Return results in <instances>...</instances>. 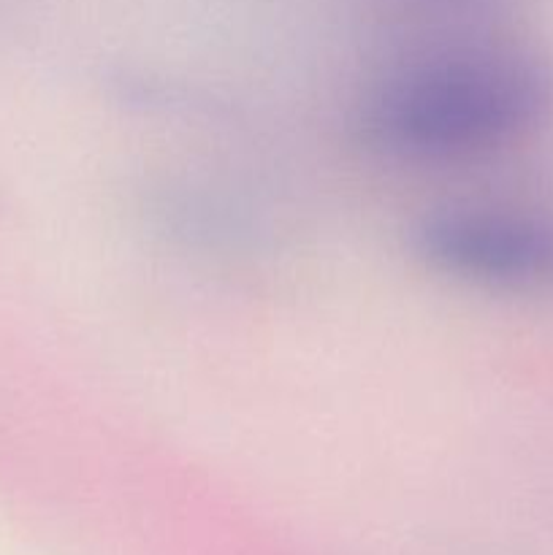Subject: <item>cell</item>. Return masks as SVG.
<instances>
[{
	"mask_svg": "<svg viewBox=\"0 0 553 555\" xmlns=\"http://www.w3.org/2000/svg\"><path fill=\"white\" fill-rule=\"evenodd\" d=\"M553 119V60L526 47H464L407 60L352 106V135L399 163H455L529 139Z\"/></svg>",
	"mask_w": 553,
	"mask_h": 555,
	"instance_id": "1",
	"label": "cell"
},
{
	"mask_svg": "<svg viewBox=\"0 0 553 555\" xmlns=\"http://www.w3.org/2000/svg\"><path fill=\"white\" fill-rule=\"evenodd\" d=\"M410 249L455 285L553 298V211L507 204H445L410 228Z\"/></svg>",
	"mask_w": 553,
	"mask_h": 555,
	"instance_id": "2",
	"label": "cell"
},
{
	"mask_svg": "<svg viewBox=\"0 0 553 555\" xmlns=\"http://www.w3.org/2000/svg\"><path fill=\"white\" fill-rule=\"evenodd\" d=\"M461 3H488V0H461Z\"/></svg>",
	"mask_w": 553,
	"mask_h": 555,
	"instance_id": "3",
	"label": "cell"
}]
</instances>
